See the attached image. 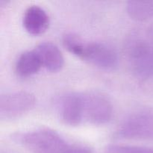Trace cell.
I'll return each mask as SVG.
<instances>
[{
    "mask_svg": "<svg viewBox=\"0 0 153 153\" xmlns=\"http://www.w3.org/2000/svg\"><path fill=\"white\" fill-rule=\"evenodd\" d=\"M36 97L25 91H13L1 94L0 97V118L10 120L19 118L34 107Z\"/></svg>",
    "mask_w": 153,
    "mask_h": 153,
    "instance_id": "obj_6",
    "label": "cell"
},
{
    "mask_svg": "<svg viewBox=\"0 0 153 153\" xmlns=\"http://www.w3.org/2000/svg\"><path fill=\"white\" fill-rule=\"evenodd\" d=\"M50 22L47 12L38 5H31L25 10L22 24L25 31L32 35H40L48 29Z\"/></svg>",
    "mask_w": 153,
    "mask_h": 153,
    "instance_id": "obj_8",
    "label": "cell"
},
{
    "mask_svg": "<svg viewBox=\"0 0 153 153\" xmlns=\"http://www.w3.org/2000/svg\"><path fill=\"white\" fill-rule=\"evenodd\" d=\"M42 67L40 57L34 49L21 54L16 61L15 68L18 76L26 78L35 75Z\"/></svg>",
    "mask_w": 153,
    "mask_h": 153,
    "instance_id": "obj_10",
    "label": "cell"
},
{
    "mask_svg": "<svg viewBox=\"0 0 153 153\" xmlns=\"http://www.w3.org/2000/svg\"><path fill=\"white\" fill-rule=\"evenodd\" d=\"M34 50L38 54L42 65L50 72H58L64 64V56L59 48L51 42H43Z\"/></svg>",
    "mask_w": 153,
    "mask_h": 153,
    "instance_id": "obj_9",
    "label": "cell"
},
{
    "mask_svg": "<svg viewBox=\"0 0 153 153\" xmlns=\"http://www.w3.org/2000/svg\"><path fill=\"white\" fill-rule=\"evenodd\" d=\"M12 139L32 153H93L89 146L71 143L48 128L15 133Z\"/></svg>",
    "mask_w": 153,
    "mask_h": 153,
    "instance_id": "obj_1",
    "label": "cell"
},
{
    "mask_svg": "<svg viewBox=\"0 0 153 153\" xmlns=\"http://www.w3.org/2000/svg\"><path fill=\"white\" fill-rule=\"evenodd\" d=\"M105 153H153V148L131 145H109L105 149Z\"/></svg>",
    "mask_w": 153,
    "mask_h": 153,
    "instance_id": "obj_12",
    "label": "cell"
},
{
    "mask_svg": "<svg viewBox=\"0 0 153 153\" xmlns=\"http://www.w3.org/2000/svg\"><path fill=\"white\" fill-rule=\"evenodd\" d=\"M84 123L92 125L108 123L113 116V105L106 96L95 91L82 92Z\"/></svg>",
    "mask_w": 153,
    "mask_h": 153,
    "instance_id": "obj_4",
    "label": "cell"
},
{
    "mask_svg": "<svg viewBox=\"0 0 153 153\" xmlns=\"http://www.w3.org/2000/svg\"><path fill=\"white\" fill-rule=\"evenodd\" d=\"M63 43L72 54L100 68L108 70L118 64L117 52L105 43L85 41L77 34L67 33L63 37Z\"/></svg>",
    "mask_w": 153,
    "mask_h": 153,
    "instance_id": "obj_2",
    "label": "cell"
},
{
    "mask_svg": "<svg viewBox=\"0 0 153 153\" xmlns=\"http://www.w3.org/2000/svg\"><path fill=\"white\" fill-rule=\"evenodd\" d=\"M56 108L60 119L70 126L84 123L82 92H69L62 94L57 100Z\"/></svg>",
    "mask_w": 153,
    "mask_h": 153,
    "instance_id": "obj_7",
    "label": "cell"
},
{
    "mask_svg": "<svg viewBox=\"0 0 153 153\" xmlns=\"http://www.w3.org/2000/svg\"><path fill=\"white\" fill-rule=\"evenodd\" d=\"M116 136L126 139H153V111L131 114L118 126Z\"/></svg>",
    "mask_w": 153,
    "mask_h": 153,
    "instance_id": "obj_3",
    "label": "cell"
},
{
    "mask_svg": "<svg viewBox=\"0 0 153 153\" xmlns=\"http://www.w3.org/2000/svg\"><path fill=\"white\" fill-rule=\"evenodd\" d=\"M127 55L133 73L141 79L153 76V44L135 40L127 48Z\"/></svg>",
    "mask_w": 153,
    "mask_h": 153,
    "instance_id": "obj_5",
    "label": "cell"
},
{
    "mask_svg": "<svg viewBox=\"0 0 153 153\" xmlns=\"http://www.w3.org/2000/svg\"><path fill=\"white\" fill-rule=\"evenodd\" d=\"M126 10L128 16L135 20L151 19L153 17V1H129Z\"/></svg>",
    "mask_w": 153,
    "mask_h": 153,
    "instance_id": "obj_11",
    "label": "cell"
}]
</instances>
